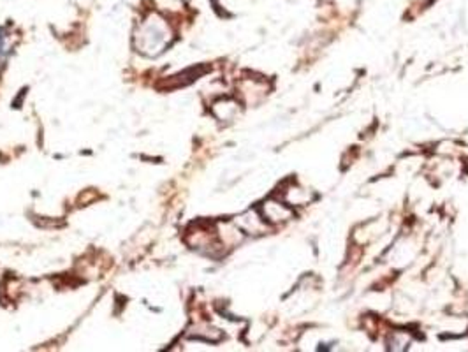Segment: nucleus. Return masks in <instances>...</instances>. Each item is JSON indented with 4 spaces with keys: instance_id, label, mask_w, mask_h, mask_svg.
Masks as SVG:
<instances>
[{
    "instance_id": "nucleus-1",
    "label": "nucleus",
    "mask_w": 468,
    "mask_h": 352,
    "mask_svg": "<svg viewBox=\"0 0 468 352\" xmlns=\"http://www.w3.org/2000/svg\"><path fill=\"white\" fill-rule=\"evenodd\" d=\"M137 39H141V52L155 55L161 52V48L169 39V30L166 28L164 21L159 20L157 16H152L143 25V30H141V35H137Z\"/></svg>"
}]
</instances>
